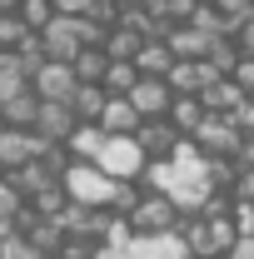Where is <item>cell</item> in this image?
Returning a JSON list of instances; mask_svg holds the SVG:
<instances>
[{"instance_id":"obj_6","label":"cell","mask_w":254,"mask_h":259,"mask_svg":"<svg viewBox=\"0 0 254 259\" xmlns=\"http://www.w3.org/2000/svg\"><path fill=\"white\" fill-rule=\"evenodd\" d=\"M105 209H95V204H65L60 214H55V225H60L65 239H85V244H95L100 234H105Z\"/></svg>"},{"instance_id":"obj_38","label":"cell","mask_w":254,"mask_h":259,"mask_svg":"<svg viewBox=\"0 0 254 259\" xmlns=\"http://www.w3.org/2000/svg\"><path fill=\"white\" fill-rule=\"evenodd\" d=\"M234 125L244 130V135H254V95H244V105L234 110Z\"/></svg>"},{"instance_id":"obj_18","label":"cell","mask_w":254,"mask_h":259,"mask_svg":"<svg viewBox=\"0 0 254 259\" xmlns=\"http://www.w3.org/2000/svg\"><path fill=\"white\" fill-rule=\"evenodd\" d=\"M35 105H40V95H35L30 85H20L15 95H5V100H0V125H10V130H30Z\"/></svg>"},{"instance_id":"obj_26","label":"cell","mask_w":254,"mask_h":259,"mask_svg":"<svg viewBox=\"0 0 254 259\" xmlns=\"http://www.w3.org/2000/svg\"><path fill=\"white\" fill-rule=\"evenodd\" d=\"M135 80H140V70H135L130 60H110L105 75H100V90H105V95H130Z\"/></svg>"},{"instance_id":"obj_2","label":"cell","mask_w":254,"mask_h":259,"mask_svg":"<svg viewBox=\"0 0 254 259\" xmlns=\"http://www.w3.org/2000/svg\"><path fill=\"white\" fill-rule=\"evenodd\" d=\"M60 190L70 204H95V209H105V194H110V175L100 169V164L90 160H70L60 175Z\"/></svg>"},{"instance_id":"obj_23","label":"cell","mask_w":254,"mask_h":259,"mask_svg":"<svg viewBox=\"0 0 254 259\" xmlns=\"http://www.w3.org/2000/svg\"><path fill=\"white\" fill-rule=\"evenodd\" d=\"M135 70H140V75H159V80H164V70H170V65H175V55H170V45H164V40H140V50H135Z\"/></svg>"},{"instance_id":"obj_11","label":"cell","mask_w":254,"mask_h":259,"mask_svg":"<svg viewBox=\"0 0 254 259\" xmlns=\"http://www.w3.org/2000/svg\"><path fill=\"white\" fill-rule=\"evenodd\" d=\"M209 80H220V70L209 60H175L164 70V85H170V95H199Z\"/></svg>"},{"instance_id":"obj_17","label":"cell","mask_w":254,"mask_h":259,"mask_svg":"<svg viewBox=\"0 0 254 259\" xmlns=\"http://www.w3.org/2000/svg\"><path fill=\"white\" fill-rule=\"evenodd\" d=\"M164 45H170V55H175V60H204V50H209V35L194 30L190 20H185V25H170Z\"/></svg>"},{"instance_id":"obj_41","label":"cell","mask_w":254,"mask_h":259,"mask_svg":"<svg viewBox=\"0 0 254 259\" xmlns=\"http://www.w3.org/2000/svg\"><path fill=\"white\" fill-rule=\"evenodd\" d=\"M15 5H20V0H0V15H15Z\"/></svg>"},{"instance_id":"obj_25","label":"cell","mask_w":254,"mask_h":259,"mask_svg":"<svg viewBox=\"0 0 254 259\" xmlns=\"http://www.w3.org/2000/svg\"><path fill=\"white\" fill-rule=\"evenodd\" d=\"M140 185H135V180H110V194H105V214H115V220H125L130 209H135V204H140Z\"/></svg>"},{"instance_id":"obj_3","label":"cell","mask_w":254,"mask_h":259,"mask_svg":"<svg viewBox=\"0 0 254 259\" xmlns=\"http://www.w3.org/2000/svg\"><path fill=\"white\" fill-rule=\"evenodd\" d=\"M125 220H130V229H135V234H175V225H180L185 214H180V204H175L170 194L145 190V194H140V204L130 209Z\"/></svg>"},{"instance_id":"obj_30","label":"cell","mask_w":254,"mask_h":259,"mask_svg":"<svg viewBox=\"0 0 254 259\" xmlns=\"http://www.w3.org/2000/svg\"><path fill=\"white\" fill-rule=\"evenodd\" d=\"M190 25H194V30H204L209 40H220V35H229V20H224V15L215 10V5H194Z\"/></svg>"},{"instance_id":"obj_15","label":"cell","mask_w":254,"mask_h":259,"mask_svg":"<svg viewBox=\"0 0 254 259\" xmlns=\"http://www.w3.org/2000/svg\"><path fill=\"white\" fill-rule=\"evenodd\" d=\"M130 259H190V249L180 244V234H135Z\"/></svg>"},{"instance_id":"obj_21","label":"cell","mask_w":254,"mask_h":259,"mask_svg":"<svg viewBox=\"0 0 254 259\" xmlns=\"http://www.w3.org/2000/svg\"><path fill=\"white\" fill-rule=\"evenodd\" d=\"M105 50L100 45H80L75 55H70V75H75V85H100V75H105Z\"/></svg>"},{"instance_id":"obj_42","label":"cell","mask_w":254,"mask_h":259,"mask_svg":"<svg viewBox=\"0 0 254 259\" xmlns=\"http://www.w3.org/2000/svg\"><path fill=\"white\" fill-rule=\"evenodd\" d=\"M125 5H159V0H125Z\"/></svg>"},{"instance_id":"obj_20","label":"cell","mask_w":254,"mask_h":259,"mask_svg":"<svg viewBox=\"0 0 254 259\" xmlns=\"http://www.w3.org/2000/svg\"><path fill=\"white\" fill-rule=\"evenodd\" d=\"M60 145L70 150V160H95V155H100V145H105V130H100L95 120H80V125L70 130Z\"/></svg>"},{"instance_id":"obj_43","label":"cell","mask_w":254,"mask_h":259,"mask_svg":"<svg viewBox=\"0 0 254 259\" xmlns=\"http://www.w3.org/2000/svg\"><path fill=\"white\" fill-rule=\"evenodd\" d=\"M199 259H220V254H199Z\"/></svg>"},{"instance_id":"obj_34","label":"cell","mask_w":254,"mask_h":259,"mask_svg":"<svg viewBox=\"0 0 254 259\" xmlns=\"http://www.w3.org/2000/svg\"><path fill=\"white\" fill-rule=\"evenodd\" d=\"M229 80H234L244 95H254V55H239V60H234V70H229Z\"/></svg>"},{"instance_id":"obj_5","label":"cell","mask_w":254,"mask_h":259,"mask_svg":"<svg viewBox=\"0 0 254 259\" xmlns=\"http://www.w3.org/2000/svg\"><path fill=\"white\" fill-rule=\"evenodd\" d=\"M190 140H194L199 155H229V160H239V125L229 115H204Z\"/></svg>"},{"instance_id":"obj_10","label":"cell","mask_w":254,"mask_h":259,"mask_svg":"<svg viewBox=\"0 0 254 259\" xmlns=\"http://www.w3.org/2000/svg\"><path fill=\"white\" fill-rule=\"evenodd\" d=\"M25 85H30L40 100H70L75 75H70V65H65V60H40V65L30 70V80H25Z\"/></svg>"},{"instance_id":"obj_33","label":"cell","mask_w":254,"mask_h":259,"mask_svg":"<svg viewBox=\"0 0 254 259\" xmlns=\"http://www.w3.org/2000/svg\"><path fill=\"white\" fill-rule=\"evenodd\" d=\"M25 35H30V30L20 25V15H0V50H15Z\"/></svg>"},{"instance_id":"obj_35","label":"cell","mask_w":254,"mask_h":259,"mask_svg":"<svg viewBox=\"0 0 254 259\" xmlns=\"http://www.w3.org/2000/svg\"><path fill=\"white\" fill-rule=\"evenodd\" d=\"M209 5L220 10L229 25H234V20H244V15H254V0H209Z\"/></svg>"},{"instance_id":"obj_37","label":"cell","mask_w":254,"mask_h":259,"mask_svg":"<svg viewBox=\"0 0 254 259\" xmlns=\"http://www.w3.org/2000/svg\"><path fill=\"white\" fill-rule=\"evenodd\" d=\"M220 259H254V234H234V244H229Z\"/></svg>"},{"instance_id":"obj_44","label":"cell","mask_w":254,"mask_h":259,"mask_svg":"<svg viewBox=\"0 0 254 259\" xmlns=\"http://www.w3.org/2000/svg\"><path fill=\"white\" fill-rule=\"evenodd\" d=\"M194 5H209V0H194Z\"/></svg>"},{"instance_id":"obj_14","label":"cell","mask_w":254,"mask_h":259,"mask_svg":"<svg viewBox=\"0 0 254 259\" xmlns=\"http://www.w3.org/2000/svg\"><path fill=\"white\" fill-rule=\"evenodd\" d=\"M199 105H204L209 115H229V120H234V110L244 105V90H239L229 75H220V80H209V85L199 90Z\"/></svg>"},{"instance_id":"obj_1","label":"cell","mask_w":254,"mask_h":259,"mask_svg":"<svg viewBox=\"0 0 254 259\" xmlns=\"http://www.w3.org/2000/svg\"><path fill=\"white\" fill-rule=\"evenodd\" d=\"M175 234H180V244L190 249V259H199V254H224V249L234 244V225H229V214H220V220L185 214V220L175 225Z\"/></svg>"},{"instance_id":"obj_16","label":"cell","mask_w":254,"mask_h":259,"mask_svg":"<svg viewBox=\"0 0 254 259\" xmlns=\"http://www.w3.org/2000/svg\"><path fill=\"white\" fill-rule=\"evenodd\" d=\"M95 125L105 130V135H135V125H140V115H135V105H130L125 95H105V105H100Z\"/></svg>"},{"instance_id":"obj_19","label":"cell","mask_w":254,"mask_h":259,"mask_svg":"<svg viewBox=\"0 0 254 259\" xmlns=\"http://www.w3.org/2000/svg\"><path fill=\"white\" fill-rule=\"evenodd\" d=\"M204 115H209V110L199 105V95H175V100H170V110H164L170 130H175V135H185V140L199 130V120H204Z\"/></svg>"},{"instance_id":"obj_22","label":"cell","mask_w":254,"mask_h":259,"mask_svg":"<svg viewBox=\"0 0 254 259\" xmlns=\"http://www.w3.org/2000/svg\"><path fill=\"white\" fill-rule=\"evenodd\" d=\"M65 204H70V199H65L60 180H45L40 190H30V194H25V209H30V214H40V220H55Z\"/></svg>"},{"instance_id":"obj_27","label":"cell","mask_w":254,"mask_h":259,"mask_svg":"<svg viewBox=\"0 0 254 259\" xmlns=\"http://www.w3.org/2000/svg\"><path fill=\"white\" fill-rule=\"evenodd\" d=\"M65 105L75 110V120H95V115H100V105H105V90H100V85H75Z\"/></svg>"},{"instance_id":"obj_39","label":"cell","mask_w":254,"mask_h":259,"mask_svg":"<svg viewBox=\"0 0 254 259\" xmlns=\"http://www.w3.org/2000/svg\"><path fill=\"white\" fill-rule=\"evenodd\" d=\"M55 5V15H85L90 10V0H50Z\"/></svg>"},{"instance_id":"obj_31","label":"cell","mask_w":254,"mask_h":259,"mask_svg":"<svg viewBox=\"0 0 254 259\" xmlns=\"http://www.w3.org/2000/svg\"><path fill=\"white\" fill-rule=\"evenodd\" d=\"M229 45H234L239 55H254V15H244V20L229 25Z\"/></svg>"},{"instance_id":"obj_4","label":"cell","mask_w":254,"mask_h":259,"mask_svg":"<svg viewBox=\"0 0 254 259\" xmlns=\"http://www.w3.org/2000/svg\"><path fill=\"white\" fill-rule=\"evenodd\" d=\"M90 164H100L110 180H135V175H140V164H145V155H140L135 135H105V145H100V155H95Z\"/></svg>"},{"instance_id":"obj_28","label":"cell","mask_w":254,"mask_h":259,"mask_svg":"<svg viewBox=\"0 0 254 259\" xmlns=\"http://www.w3.org/2000/svg\"><path fill=\"white\" fill-rule=\"evenodd\" d=\"M15 15H20V25H25V30H45V25L55 20V5H50V0H20V5H15Z\"/></svg>"},{"instance_id":"obj_24","label":"cell","mask_w":254,"mask_h":259,"mask_svg":"<svg viewBox=\"0 0 254 259\" xmlns=\"http://www.w3.org/2000/svg\"><path fill=\"white\" fill-rule=\"evenodd\" d=\"M140 40H145V35L130 30V25H110V30H105V40H100V50H105V60H135Z\"/></svg>"},{"instance_id":"obj_7","label":"cell","mask_w":254,"mask_h":259,"mask_svg":"<svg viewBox=\"0 0 254 259\" xmlns=\"http://www.w3.org/2000/svg\"><path fill=\"white\" fill-rule=\"evenodd\" d=\"M130 105H135V115H140V120H164V110H170V85H164V80H159V75H140V80H135V85H130Z\"/></svg>"},{"instance_id":"obj_9","label":"cell","mask_w":254,"mask_h":259,"mask_svg":"<svg viewBox=\"0 0 254 259\" xmlns=\"http://www.w3.org/2000/svg\"><path fill=\"white\" fill-rule=\"evenodd\" d=\"M75 125H80V120H75V110H70L65 100H40V105H35V120H30V130L40 140H50V145H60Z\"/></svg>"},{"instance_id":"obj_12","label":"cell","mask_w":254,"mask_h":259,"mask_svg":"<svg viewBox=\"0 0 254 259\" xmlns=\"http://www.w3.org/2000/svg\"><path fill=\"white\" fill-rule=\"evenodd\" d=\"M40 35V45H45V60H65L70 65V55L80 50V35H75V15H55L45 30H35Z\"/></svg>"},{"instance_id":"obj_29","label":"cell","mask_w":254,"mask_h":259,"mask_svg":"<svg viewBox=\"0 0 254 259\" xmlns=\"http://www.w3.org/2000/svg\"><path fill=\"white\" fill-rule=\"evenodd\" d=\"M234 175H239V160H229V155H204V180H209L215 190H229Z\"/></svg>"},{"instance_id":"obj_8","label":"cell","mask_w":254,"mask_h":259,"mask_svg":"<svg viewBox=\"0 0 254 259\" xmlns=\"http://www.w3.org/2000/svg\"><path fill=\"white\" fill-rule=\"evenodd\" d=\"M45 145H50V140H40L35 130H10V125H0V169H20V164H30Z\"/></svg>"},{"instance_id":"obj_40","label":"cell","mask_w":254,"mask_h":259,"mask_svg":"<svg viewBox=\"0 0 254 259\" xmlns=\"http://www.w3.org/2000/svg\"><path fill=\"white\" fill-rule=\"evenodd\" d=\"M90 259H130V249H115V244H90Z\"/></svg>"},{"instance_id":"obj_32","label":"cell","mask_w":254,"mask_h":259,"mask_svg":"<svg viewBox=\"0 0 254 259\" xmlns=\"http://www.w3.org/2000/svg\"><path fill=\"white\" fill-rule=\"evenodd\" d=\"M20 204H25V199H20V190H15V180H10V175L0 169V220H10V214H15Z\"/></svg>"},{"instance_id":"obj_36","label":"cell","mask_w":254,"mask_h":259,"mask_svg":"<svg viewBox=\"0 0 254 259\" xmlns=\"http://www.w3.org/2000/svg\"><path fill=\"white\" fill-rule=\"evenodd\" d=\"M229 225L234 234H254V204H229Z\"/></svg>"},{"instance_id":"obj_13","label":"cell","mask_w":254,"mask_h":259,"mask_svg":"<svg viewBox=\"0 0 254 259\" xmlns=\"http://www.w3.org/2000/svg\"><path fill=\"white\" fill-rule=\"evenodd\" d=\"M175 140H180V135L170 130V120H140V125H135V145H140L145 160H170Z\"/></svg>"}]
</instances>
